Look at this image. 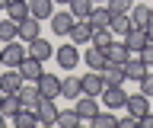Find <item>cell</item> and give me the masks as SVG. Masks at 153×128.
<instances>
[{
    "instance_id": "6da1fadb",
    "label": "cell",
    "mask_w": 153,
    "mask_h": 128,
    "mask_svg": "<svg viewBox=\"0 0 153 128\" xmlns=\"http://www.w3.org/2000/svg\"><path fill=\"white\" fill-rule=\"evenodd\" d=\"M54 61H57L61 70H76V64L83 61V55L76 51L74 42H67V45H57V48H54Z\"/></svg>"
},
{
    "instance_id": "7a4b0ae2",
    "label": "cell",
    "mask_w": 153,
    "mask_h": 128,
    "mask_svg": "<svg viewBox=\"0 0 153 128\" xmlns=\"http://www.w3.org/2000/svg\"><path fill=\"white\" fill-rule=\"evenodd\" d=\"M74 109H76V115H80V122H93V118L99 115V96L80 93V96L74 99Z\"/></svg>"
},
{
    "instance_id": "3957f363",
    "label": "cell",
    "mask_w": 153,
    "mask_h": 128,
    "mask_svg": "<svg viewBox=\"0 0 153 128\" xmlns=\"http://www.w3.org/2000/svg\"><path fill=\"white\" fill-rule=\"evenodd\" d=\"M26 55H29V48H26V45H22L19 39L3 42V67H19Z\"/></svg>"
},
{
    "instance_id": "277c9868",
    "label": "cell",
    "mask_w": 153,
    "mask_h": 128,
    "mask_svg": "<svg viewBox=\"0 0 153 128\" xmlns=\"http://www.w3.org/2000/svg\"><path fill=\"white\" fill-rule=\"evenodd\" d=\"M19 103H22V109H32V112L38 109V103H42V90H38V80H26V83L19 87Z\"/></svg>"
},
{
    "instance_id": "5b68a950",
    "label": "cell",
    "mask_w": 153,
    "mask_h": 128,
    "mask_svg": "<svg viewBox=\"0 0 153 128\" xmlns=\"http://www.w3.org/2000/svg\"><path fill=\"white\" fill-rule=\"evenodd\" d=\"M70 26H74V13L70 10H54L51 13V32L54 35H70Z\"/></svg>"
},
{
    "instance_id": "8992f818",
    "label": "cell",
    "mask_w": 153,
    "mask_h": 128,
    "mask_svg": "<svg viewBox=\"0 0 153 128\" xmlns=\"http://www.w3.org/2000/svg\"><path fill=\"white\" fill-rule=\"evenodd\" d=\"M22 83H26V77L19 74V67H7L0 74V90H3V93H19Z\"/></svg>"
},
{
    "instance_id": "52a82bcc",
    "label": "cell",
    "mask_w": 153,
    "mask_h": 128,
    "mask_svg": "<svg viewBox=\"0 0 153 128\" xmlns=\"http://www.w3.org/2000/svg\"><path fill=\"white\" fill-rule=\"evenodd\" d=\"M57 112H61V109L54 106V99L42 96V103H38V109H35V115H38V125H54V122H57Z\"/></svg>"
},
{
    "instance_id": "ba28073f",
    "label": "cell",
    "mask_w": 153,
    "mask_h": 128,
    "mask_svg": "<svg viewBox=\"0 0 153 128\" xmlns=\"http://www.w3.org/2000/svg\"><path fill=\"white\" fill-rule=\"evenodd\" d=\"M80 83H83V93L86 96H102V90H105V80L99 70H89V74H83L80 77Z\"/></svg>"
},
{
    "instance_id": "9c48e42d",
    "label": "cell",
    "mask_w": 153,
    "mask_h": 128,
    "mask_svg": "<svg viewBox=\"0 0 153 128\" xmlns=\"http://www.w3.org/2000/svg\"><path fill=\"white\" fill-rule=\"evenodd\" d=\"M89 39H93L89 19H74V26H70V42H74V45H89Z\"/></svg>"
},
{
    "instance_id": "30bf717a",
    "label": "cell",
    "mask_w": 153,
    "mask_h": 128,
    "mask_svg": "<svg viewBox=\"0 0 153 128\" xmlns=\"http://www.w3.org/2000/svg\"><path fill=\"white\" fill-rule=\"evenodd\" d=\"M89 26H93V32L96 29H108V26H112V10H108L105 3H96L93 13H89Z\"/></svg>"
},
{
    "instance_id": "8fae6325",
    "label": "cell",
    "mask_w": 153,
    "mask_h": 128,
    "mask_svg": "<svg viewBox=\"0 0 153 128\" xmlns=\"http://www.w3.org/2000/svg\"><path fill=\"white\" fill-rule=\"evenodd\" d=\"M19 74L26 80H38L42 74H45V61H38V58H32V55H26L22 58V64H19Z\"/></svg>"
},
{
    "instance_id": "7c38bea8",
    "label": "cell",
    "mask_w": 153,
    "mask_h": 128,
    "mask_svg": "<svg viewBox=\"0 0 153 128\" xmlns=\"http://www.w3.org/2000/svg\"><path fill=\"white\" fill-rule=\"evenodd\" d=\"M105 58H108V64H121L124 67V61L131 58V51H128V45H124V39H112V45L105 48Z\"/></svg>"
},
{
    "instance_id": "4fadbf2b",
    "label": "cell",
    "mask_w": 153,
    "mask_h": 128,
    "mask_svg": "<svg viewBox=\"0 0 153 128\" xmlns=\"http://www.w3.org/2000/svg\"><path fill=\"white\" fill-rule=\"evenodd\" d=\"M26 48H29V55H32V58H38V61H51V58H54V48H51V42L42 39V35H38L35 42H29Z\"/></svg>"
},
{
    "instance_id": "5bb4252c",
    "label": "cell",
    "mask_w": 153,
    "mask_h": 128,
    "mask_svg": "<svg viewBox=\"0 0 153 128\" xmlns=\"http://www.w3.org/2000/svg\"><path fill=\"white\" fill-rule=\"evenodd\" d=\"M38 90H42V96L57 99V96H61V77H54V74H42V77H38Z\"/></svg>"
},
{
    "instance_id": "9a60e30c",
    "label": "cell",
    "mask_w": 153,
    "mask_h": 128,
    "mask_svg": "<svg viewBox=\"0 0 153 128\" xmlns=\"http://www.w3.org/2000/svg\"><path fill=\"white\" fill-rule=\"evenodd\" d=\"M128 16H131V26L143 29V26L153 19V7H147V3L140 0V3H134V7H131V13H128Z\"/></svg>"
},
{
    "instance_id": "2e32d148",
    "label": "cell",
    "mask_w": 153,
    "mask_h": 128,
    "mask_svg": "<svg viewBox=\"0 0 153 128\" xmlns=\"http://www.w3.org/2000/svg\"><path fill=\"white\" fill-rule=\"evenodd\" d=\"M38 35H42V26H38L35 16H26V19L19 22V42H26V45H29V42H35Z\"/></svg>"
},
{
    "instance_id": "e0dca14e",
    "label": "cell",
    "mask_w": 153,
    "mask_h": 128,
    "mask_svg": "<svg viewBox=\"0 0 153 128\" xmlns=\"http://www.w3.org/2000/svg\"><path fill=\"white\" fill-rule=\"evenodd\" d=\"M121 39H124V45H128V51H131V55H137V51L147 45V32H143V29H137V26H131V29L124 32Z\"/></svg>"
},
{
    "instance_id": "ac0fdd59",
    "label": "cell",
    "mask_w": 153,
    "mask_h": 128,
    "mask_svg": "<svg viewBox=\"0 0 153 128\" xmlns=\"http://www.w3.org/2000/svg\"><path fill=\"white\" fill-rule=\"evenodd\" d=\"M102 103H105V109H121L128 103V93L121 87H105L102 90Z\"/></svg>"
},
{
    "instance_id": "d6986e66",
    "label": "cell",
    "mask_w": 153,
    "mask_h": 128,
    "mask_svg": "<svg viewBox=\"0 0 153 128\" xmlns=\"http://www.w3.org/2000/svg\"><path fill=\"white\" fill-rule=\"evenodd\" d=\"M124 106H128V112H131V115L140 118V115H147V112H150V96H143V93H131Z\"/></svg>"
},
{
    "instance_id": "ffe728a7",
    "label": "cell",
    "mask_w": 153,
    "mask_h": 128,
    "mask_svg": "<svg viewBox=\"0 0 153 128\" xmlns=\"http://www.w3.org/2000/svg\"><path fill=\"white\" fill-rule=\"evenodd\" d=\"M51 13H54V0H29V16H35L38 22L51 19Z\"/></svg>"
},
{
    "instance_id": "44dd1931",
    "label": "cell",
    "mask_w": 153,
    "mask_h": 128,
    "mask_svg": "<svg viewBox=\"0 0 153 128\" xmlns=\"http://www.w3.org/2000/svg\"><path fill=\"white\" fill-rule=\"evenodd\" d=\"M83 61H86V67H89V70H102L105 64H108V58H105V51H102V48H96V45H89V48H86Z\"/></svg>"
},
{
    "instance_id": "7402d4cb",
    "label": "cell",
    "mask_w": 153,
    "mask_h": 128,
    "mask_svg": "<svg viewBox=\"0 0 153 128\" xmlns=\"http://www.w3.org/2000/svg\"><path fill=\"white\" fill-rule=\"evenodd\" d=\"M99 74H102L105 87H121V80H124V67H121V64H105Z\"/></svg>"
},
{
    "instance_id": "603a6c76",
    "label": "cell",
    "mask_w": 153,
    "mask_h": 128,
    "mask_svg": "<svg viewBox=\"0 0 153 128\" xmlns=\"http://www.w3.org/2000/svg\"><path fill=\"white\" fill-rule=\"evenodd\" d=\"M80 93H83L80 77H61V96H64V99H76Z\"/></svg>"
},
{
    "instance_id": "cb8c5ba5",
    "label": "cell",
    "mask_w": 153,
    "mask_h": 128,
    "mask_svg": "<svg viewBox=\"0 0 153 128\" xmlns=\"http://www.w3.org/2000/svg\"><path fill=\"white\" fill-rule=\"evenodd\" d=\"M7 16L13 22H22L29 16V0H10V3H7Z\"/></svg>"
},
{
    "instance_id": "d4e9b609",
    "label": "cell",
    "mask_w": 153,
    "mask_h": 128,
    "mask_svg": "<svg viewBox=\"0 0 153 128\" xmlns=\"http://www.w3.org/2000/svg\"><path fill=\"white\" fill-rule=\"evenodd\" d=\"M147 70H150V67H147L140 58H128V61H124V77H128V80H140Z\"/></svg>"
},
{
    "instance_id": "484cf974",
    "label": "cell",
    "mask_w": 153,
    "mask_h": 128,
    "mask_svg": "<svg viewBox=\"0 0 153 128\" xmlns=\"http://www.w3.org/2000/svg\"><path fill=\"white\" fill-rule=\"evenodd\" d=\"M93 0H70L67 3V10L74 13V19H89V13H93Z\"/></svg>"
},
{
    "instance_id": "4316f807",
    "label": "cell",
    "mask_w": 153,
    "mask_h": 128,
    "mask_svg": "<svg viewBox=\"0 0 153 128\" xmlns=\"http://www.w3.org/2000/svg\"><path fill=\"white\" fill-rule=\"evenodd\" d=\"M19 109H22V103H19V93H3V103H0V112H3L7 118H13V115L19 112Z\"/></svg>"
},
{
    "instance_id": "83f0119b",
    "label": "cell",
    "mask_w": 153,
    "mask_h": 128,
    "mask_svg": "<svg viewBox=\"0 0 153 128\" xmlns=\"http://www.w3.org/2000/svg\"><path fill=\"white\" fill-rule=\"evenodd\" d=\"M10 122H13L16 128H32V125H38V115L32 112V109H19V112L10 118Z\"/></svg>"
},
{
    "instance_id": "f1b7e54d",
    "label": "cell",
    "mask_w": 153,
    "mask_h": 128,
    "mask_svg": "<svg viewBox=\"0 0 153 128\" xmlns=\"http://www.w3.org/2000/svg\"><path fill=\"white\" fill-rule=\"evenodd\" d=\"M13 39H19V22L7 16V19H0V42H13Z\"/></svg>"
},
{
    "instance_id": "f546056e",
    "label": "cell",
    "mask_w": 153,
    "mask_h": 128,
    "mask_svg": "<svg viewBox=\"0 0 153 128\" xmlns=\"http://www.w3.org/2000/svg\"><path fill=\"white\" fill-rule=\"evenodd\" d=\"M54 125L61 128H80V115H76V109H64V112H57V122Z\"/></svg>"
},
{
    "instance_id": "4dcf8cb0",
    "label": "cell",
    "mask_w": 153,
    "mask_h": 128,
    "mask_svg": "<svg viewBox=\"0 0 153 128\" xmlns=\"http://www.w3.org/2000/svg\"><path fill=\"white\" fill-rule=\"evenodd\" d=\"M112 39H115V35H112V29H96L93 32V39H89V45H96V48H108V45H112Z\"/></svg>"
},
{
    "instance_id": "1f68e13d",
    "label": "cell",
    "mask_w": 153,
    "mask_h": 128,
    "mask_svg": "<svg viewBox=\"0 0 153 128\" xmlns=\"http://www.w3.org/2000/svg\"><path fill=\"white\" fill-rule=\"evenodd\" d=\"M108 29H112V35H124V32L131 29V16H128V13L112 16V26H108Z\"/></svg>"
},
{
    "instance_id": "d6a6232c",
    "label": "cell",
    "mask_w": 153,
    "mask_h": 128,
    "mask_svg": "<svg viewBox=\"0 0 153 128\" xmlns=\"http://www.w3.org/2000/svg\"><path fill=\"white\" fill-rule=\"evenodd\" d=\"M89 125H93V128H115V125H118V118H115L112 112H102V109H99V115H96Z\"/></svg>"
},
{
    "instance_id": "836d02e7",
    "label": "cell",
    "mask_w": 153,
    "mask_h": 128,
    "mask_svg": "<svg viewBox=\"0 0 153 128\" xmlns=\"http://www.w3.org/2000/svg\"><path fill=\"white\" fill-rule=\"evenodd\" d=\"M108 10H112V16H121V13H131V7H134V0H108L105 3Z\"/></svg>"
},
{
    "instance_id": "e575fe53",
    "label": "cell",
    "mask_w": 153,
    "mask_h": 128,
    "mask_svg": "<svg viewBox=\"0 0 153 128\" xmlns=\"http://www.w3.org/2000/svg\"><path fill=\"white\" fill-rule=\"evenodd\" d=\"M137 83H140V93H143V96H150V99H153V70H147V74L137 80Z\"/></svg>"
},
{
    "instance_id": "d590c367",
    "label": "cell",
    "mask_w": 153,
    "mask_h": 128,
    "mask_svg": "<svg viewBox=\"0 0 153 128\" xmlns=\"http://www.w3.org/2000/svg\"><path fill=\"white\" fill-rule=\"evenodd\" d=\"M137 58H140L143 64H147V67H153V42H147V45H143V48L137 51Z\"/></svg>"
},
{
    "instance_id": "8d00e7d4",
    "label": "cell",
    "mask_w": 153,
    "mask_h": 128,
    "mask_svg": "<svg viewBox=\"0 0 153 128\" xmlns=\"http://www.w3.org/2000/svg\"><path fill=\"white\" fill-rule=\"evenodd\" d=\"M118 125H121V128H137V125H140V118H137V115H131V112H128V115H124V118H118Z\"/></svg>"
},
{
    "instance_id": "74e56055",
    "label": "cell",
    "mask_w": 153,
    "mask_h": 128,
    "mask_svg": "<svg viewBox=\"0 0 153 128\" xmlns=\"http://www.w3.org/2000/svg\"><path fill=\"white\" fill-rule=\"evenodd\" d=\"M140 128H153V112H147V115H140Z\"/></svg>"
},
{
    "instance_id": "f35d334b",
    "label": "cell",
    "mask_w": 153,
    "mask_h": 128,
    "mask_svg": "<svg viewBox=\"0 0 153 128\" xmlns=\"http://www.w3.org/2000/svg\"><path fill=\"white\" fill-rule=\"evenodd\" d=\"M143 32H147V42H153V19L147 22V26H143Z\"/></svg>"
},
{
    "instance_id": "ab89813d",
    "label": "cell",
    "mask_w": 153,
    "mask_h": 128,
    "mask_svg": "<svg viewBox=\"0 0 153 128\" xmlns=\"http://www.w3.org/2000/svg\"><path fill=\"white\" fill-rule=\"evenodd\" d=\"M3 125H7V115H3V112H0V128H3Z\"/></svg>"
},
{
    "instance_id": "60d3db41",
    "label": "cell",
    "mask_w": 153,
    "mask_h": 128,
    "mask_svg": "<svg viewBox=\"0 0 153 128\" xmlns=\"http://www.w3.org/2000/svg\"><path fill=\"white\" fill-rule=\"evenodd\" d=\"M7 3H10V0H0V10H7Z\"/></svg>"
},
{
    "instance_id": "b9f144b4",
    "label": "cell",
    "mask_w": 153,
    "mask_h": 128,
    "mask_svg": "<svg viewBox=\"0 0 153 128\" xmlns=\"http://www.w3.org/2000/svg\"><path fill=\"white\" fill-rule=\"evenodd\" d=\"M0 64H3V48H0Z\"/></svg>"
},
{
    "instance_id": "7bdbcfd3",
    "label": "cell",
    "mask_w": 153,
    "mask_h": 128,
    "mask_svg": "<svg viewBox=\"0 0 153 128\" xmlns=\"http://www.w3.org/2000/svg\"><path fill=\"white\" fill-rule=\"evenodd\" d=\"M54 3H70V0H54Z\"/></svg>"
},
{
    "instance_id": "ee69618b",
    "label": "cell",
    "mask_w": 153,
    "mask_h": 128,
    "mask_svg": "<svg viewBox=\"0 0 153 128\" xmlns=\"http://www.w3.org/2000/svg\"><path fill=\"white\" fill-rule=\"evenodd\" d=\"M93 3H108V0H93Z\"/></svg>"
},
{
    "instance_id": "f6af8a7d",
    "label": "cell",
    "mask_w": 153,
    "mask_h": 128,
    "mask_svg": "<svg viewBox=\"0 0 153 128\" xmlns=\"http://www.w3.org/2000/svg\"><path fill=\"white\" fill-rule=\"evenodd\" d=\"M0 103H3V90H0Z\"/></svg>"
},
{
    "instance_id": "bcb514c9",
    "label": "cell",
    "mask_w": 153,
    "mask_h": 128,
    "mask_svg": "<svg viewBox=\"0 0 153 128\" xmlns=\"http://www.w3.org/2000/svg\"><path fill=\"white\" fill-rule=\"evenodd\" d=\"M134 3H140V0H134Z\"/></svg>"
}]
</instances>
